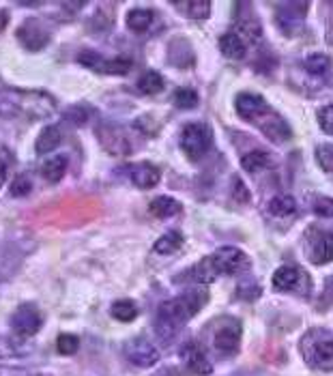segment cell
<instances>
[{
    "mask_svg": "<svg viewBox=\"0 0 333 376\" xmlns=\"http://www.w3.org/2000/svg\"><path fill=\"white\" fill-rule=\"evenodd\" d=\"M235 108L243 120L256 125V127L271 142L282 144L290 138V127L286 125V120L271 106H269L260 95L239 93L235 99Z\"/></svg>",
    "mask_w": 333,
    "mask_h": 376,
    "instance_id": "6da1fadb",
    "label": "cell"
},
{
    "mask_svg": "<svg viewBox=\"0 0 333 376\" xmlns=\"http://www.w3.org/2000/svg\"><path fill=\"white\" fill-rule=\"evenodd\" d=\"M209 301V292L206 290H187L181 297H174L170 301H165L159 307L157 314V336L163 340H170L174 333L183 327V323H187L190 319H194L198 312L202 310V305Z\"/></svg>",
    "mask_w": 333,
    "mask_h": 376,
    "instance_id": "7a4b0ae2",
    "label": "cell"
},
{
    "mask_svg": "<svg viewBox=\"0 0 333 376\" xmlns=\"http://www.w3.org/2000/svg\"><path fill=\"white\" fill-rule=\"evenodd\" d=\"M56 101L44 91H19L7 89L0 93V116H28V118H46L54 114Z\"/></svg>",
    "mask_w": 333,
    "mask_h": 376,
    "instance_id": "3957f363",
    "label": "cell"
},
{
    "mask_svg": "<svg viewBox=\"0 0 333 376\" xmlns=\"http://www.w3.org/2000/svg\"><path fill=\"white\" fill-rule=\"evenodd\" d=\"M301 352L312 368L325 372L333 370V336L325 329H312L301 342Z\"/></svg>",
    "mask_w": 333,
    "mask_h": 376,
    "instance_id": "277c9868",
    "label": "cell"
},
{
    "mask_svg": "<svg viewBox=\"0 0 333 376\" xmlns=\"http://www.w3.org/2000/svg\"><path fill=\"white\" fill-rule=\"evenodd\" d=\"M213 146V132L204 123H190L181 132V149L190 159H200Z\"/></svg>",
    "mask_w": 333,
    "mask_h": 376,
    "instance_id": "5b68a950",
    "label": "cell"
},
{
    "mask_svg": "<svg viewBox=\"0 0 333 376\" xmlns=\"http://www.w3.org/2000/svg\"><path fill=\"white\" fill-rule=\"evenodd\" d=\"M78 62H80V65L89 67V69H95V71H101V73H110V75H125V73H129V69H132V60L129 58L116 56L112 60H106L93 50H82L78 54Z\"/></svg>",
    "mask_w": 333,
    "mask_h": 376,
    "instance_id": "8992f818",
    "label": "cell"
},
{
    "mask_svg": "<svg viewBox=\"0 0 333 376\" xmlns=\"http://www.w3.org/2000/svg\"><path fill=\"white\" fill-rule=\"evenodd\" d=\"M241 342V323L237 319H222L213 331V346L222 355L237 352Z\"/></svg>",
    "mask_w": 333,
    "mask_h": 376,
    "instance_id": "52a82bcc",
    "label": "cell"
},
{
    "mask_svg": "<svg viewBox=\"0 0 333 376\" xmlns=\"http://www.w3.org/2000/svg\"><path fill=\"white\" fill-rule=\"evenodd\" d=\"M211 262H213L215 274H222V276H235L249 265L245 252H241V249L235 245L219 247L217 252L211 256Z\"/></svg>",
    "mask_w": 333,
    "mask_h": 376,
    "instance_id": "ba28073f",
    "label": "cell"
},
{
    "mask_svg": "<svg viewBox=\"0 0 333 376\" xmlns=\"http://www.w3.org/2000/svg\"><path fill=\"white\" fill-rule=\"evenodd\" d=\"M305 241V249H307V258L314 265H327L333 262V233H325V231H312Z\"/></svg>",
    "mask_w": 333,
    "mask_h": 376,
    "instance_id": "9c48e42d",
    "label": "cell"
},
{
    "mask_svg": "<svg viewBox=\"0 0 333 376\" xmlns=\"http://www.w3.org/2000/svg\"><path fill=\"white\" fill-rule=\"evenodd\" d=\"M17 41L22 44L28 52H39L50 44V33L41 26L37 19H26L24 24L17 28Z\"/></svg>",
    "mask_w": 333,
    "mask_h": 376,
    "instance_id": "30bf717a",
    "label": "cell"
},
{
    "mask_svg": "<svg viewBox=\"0 0 333 376\" xmlns=\"http://www.w3.org/2000/svg\"><path fill=\"white\" fill-rule=\"evenodd\" d=\"M41 325H44V319H41L39 310L33 307V305L17 307L13 312V316H11L13 331L17 333V336H22V338H30V336H35V333H39Z\"/></svg>",
    "mask_w": 333,
    "mask_h": 376,
    "instance_id": "8fae6325",
    "label": "cell"
},
{
    "mask_svg": "<svg viewBox=\"0 0 333 376\" xmlns=\"http://www.w3.org/2000/svg\"><path fill=\"white\" fill-rule=\"evenodd\" d=\"M97 138L110 155H127L132 151L127 136H125V132L116 127V125H101L97 129Z\"/></svg>",
    "mask_w": 333,
    "mask_h": 376,
    "instance_id": "7c38bea8",
    "label": "cell"
},
{
    "mask_svg": "<svg viewBox=\"0 0 333 376\" xmlns=\"http://www.w3.org/2000/svg\"><path fill=\"white\" fill-rule=\"evenodd\" d=\"M125 355H127L129 364L138 366V368H151L157 364L159 359V352L157 348L147 342L144 338H134L127 342V346H125Z\"/></svg>",
    "mask_w": 333,
    "mask_h": 376,
    "instance_id": "4fadbf2b",
    "label": "cell"
},
{
    "mask_svg": "<svg viewBox=\"0 0 333 376\" xmlns=\"http://www.w3.org/2000/svg\"><path fill=\"white\" fill-rule=\"evenodd\" d=\"M241 7H243L245 13H241V11L237 9L235 26H237V30H239L247 41H252V44H256V41H260V37H262V26H260L258 17H256L254 11H252V5L241 3Z\"/></svg>",
    "mask_w": 333,
    "mask_h": 376,
    "instance_id": "5bb4252c",
    "label": "cell"
},
{
    "mask_svg": "<svg viewBox=\"0 0 333 376\" xmlns=\"http://www.w3.org/2000/svg\"><path fill=\"white\" fill-rule=\"evenodd\" d=\"M129 177L132 183L140 187V190H151V187H155L161 181V170L151 161H140L129 168Z\"/></svg>",
    "mask_w": 333,
    "mask_h": 376,
    "instance_id": "9a60e30c",
    "label": "cell"
},
{
    "mask_svg": "<svg viewBox=\"0 0 333 376\" xmlns=\"http://www.w3.org/2000/svg\"><path fill=\"white\" fill-rule=\"evenodd\" d=\"M183 359H185L187 368L198 376H209L213 372V364L204 355V350L196 344H187L183 348Z\"/></svg>",
    "mask_w": 333,
    "mask_h": 376,
    "instance_id": "2e32d148",
    "label": "cell"
},
{
    "mask_svg": "<svg viewBox=\"0 0 333 376\" xmlns=\"http://www.w3.org/2000/svg\"><path fill=\"white\" fill-rule=\"evenodd\" d=\"M301 280H307L305 271H301L297 267H290V265L280 267L273 274V286L278 290H297Z\"/></svg>",
    "mask_w": 333,
    "mask_h": 376,
    "instance_id": "e0dca14e",
    "label": "cell"
},
{
    "mask_svg": "<svg viewBox=\"0 0 333 376\" xmlns=\"http://www.w3.org/2000/svg\"><path fill=\"white\" fill-rule=\"evenodd\" d=\"M62 142V132L58 125H48V127L41 129L37 142H35V149L37 153L46 155V153H52L54 149H58V144Z\"/></svg>",
    "mask_w": 333,
    "mask_h": 376,
    "instance_id": "ac0fdd59",
    "label": "cell"
},
{
    "mask_svg": "<svg viewBox=\"0 0 333 376\" xmlns=\"http://www.w3.org/2000/svg\"><path fill=\"white\" fill-rule=\"evenodd\" d=\"M219 50L226 58H233V60H241L247 52L245 41L239 33H226L219 39Z\"/></svg>",
    "mask_w": 333,
    "mask_h": 376,
    "instance_id": "d6986e66",
    "label": "cell"
},
{
    "mask_svg": "<svg viewBox=\"0 0 333 376\" xmlns=\"http://www.w3.org/2000/svg\"><path fill=\"white\" fill-rule=\"evenodd\" d=\"M149 211H151L155 217L165 220V217L177 215V213L181 211V204H179V200H174V198H170V196H157V198L151 200Z\"/></svg>",
    "mask_w": 333,
    "mask_h": 376,
    "instance_id": "ffe728a7",
    "label": "cell"
},
{
    "mask_svg": "<svg viewBox=\"0 0 333 376\" xmlns=\"http://www.w3.org/2000/svg\"><path fill=\"white\" fill-rule=\"evenodd\" d=\"M65 170H67V157L65 155H54L41 165V174H44V179L50 183H58L62 177H65Z\"/></svg>",
    "mask_w": 333,
    "mask_h": 376,
    "instance_id": "44dd1931",
    "label": "cell"
},
{
    "mask_svg": "<svg viewBox=\"0 0 333 376\" xmlns=\"http://www.w3.org/2000/svg\"><path fill=\"white\" fill-rule=\"evenodd\" d=\"M153 17H155V13L151 9H132L127 13V28L134 33L149 30L153 24Z\"/></svg>",
    "mask_w": 333,
    "mask_h": 376,
    "instance_id": "7402d4cb",
    "label": "cell"
},
{
    "mask_svg": "<svg viewBox=\"0 0 333 376\" xmlns=\"http://www.w3.org/2000/svg\"><path fill=\"white\" fill-rule=\"evenodd\" d=\"M110 314L120 323H132L138 316V305L132 299H118L112 303Z\"/></svg>",
    "mask_w": 333,
    "mask_h": 376,
    "instance_id": "603a6c76",
    "label": "cell"
},
{
    "mask_svg": "<svg viewBox=\"0 0 333 376\" xmlns=\"http://www.w3.org/2000/svg\"><path fill=\"white\" fill-rule=\"evenodd\" d=\"M181 245H183V237H181V233H165L163 237H159V239L155 241L153 249H155L157 254H161V256H168V254L179 252Z\"/></svg>",
    "mask_w": 333,
    "mask_h": 376,
    "instance_id": "cb8c5ba5",
    "label": "cell"
},
{
    "mask_svg": "<svg viewBox=\"0 0 333 376\" xmlns=\"http://www.w3.org/2000/svg\"><path fill=\"white\" fill-rule=\"evenodd\" d=\"M138 91L142 95H157L163 91V78L157 71H147L142 73L138 80Z\"/></svg>",
    "mask_w": 333,
    "mask_h": 376,
    "instance_id": "d4e9b609",
    "label": "cell"
},
{
    "mask_svg": "<svg viewBox=\"0 0 333 376\" xmlns=\"http://www.w3.org/2000/svg\"><path fill=\"white\" fill-rule=\"evenodd\" d=\"M271 163V159H269V155L264 153V151H252V153H247V155H243L241 157V165H243V170H247V172H260V170H264L267 165Z\"/></svg>",
    "mask_w": 333,
    "mask_h": 376,
    "instance_id": "484cf974",
    "label": "cell"
},
{
    "mask_svg": "<svg viewBox=\"0 0 333 376\" xmlns=\"http://www.w3.org/2000/svg\"><path fill=\"white\" fill-rule=\"evenodd\" d=\"M179 9L185 11L187 17L192 19H204L211 15V3L209 0H192V3H177Z\"/></svg>",
    "mask_w": 333,
    "mask_h": 376,
    "instance_id": "4316f807",
    "label": "cell"
},
{
    "mask_svg": "<svg viewBox=\"0 0 333 376\" xmlns=\"http://www.w3.org/2000/svg\"><path fill=\"white\" fill-rule=\"evenodd\" d=\"M297 208V202L293 196H286V194H280L276 198H271V202H269V211H271L273 215L278 217H286L290 213H295Z\"/></svg>",
    "mask_w": 333,
    "mask_h": 376,
    "instance_id": "83f0119b",
    "label": "cell"
},
{
    "mask_svg": "<svg viewBox=\"0 0 333 376\" xmlns=\"http://www.w3.org/2000/svg\"><path fill=\"white\" fill-rule=\"evenodd\" d=\"M190 276H185L187 280H194V282H204V284H209L213 282L215 278V269H213V262H211V256L209 258H204L198 267H194L192 271H187Z\"/></svg>",
    "mask_w": 333,
    "mask_h": 376,
    "instance_id": "f1b7e54d",
    "label": "cell"
},
{
    "mask_svg": "<svg viewBox=\"0 0 333 376\" xmlns=\"http://www.w3.org/2000/svg\"><path fill=\"white\" fill-rule=\"evenodd\" d=\"M329 67H331V58L325 54H312L305 58V69L312 75H323L329 71Z\"/></svg>",
    "mask_w": 333,
    "mask_h": 376,
    "instance_id": "f546056e",
    "label": "cell"
},
{
    "mask_svg": "<svg viewBox=\"0 0 333 376\" xmlns=\"http://www.w3.org/2000/svg\"><path fill=\"white\" fill-rule=\"evenodd\" d=\"M172 99H174V106L183 108V110L196 108V103H198V95H196L194 89H179Z\"/></svg>",
    "mask_w": 333,
    "mask_h": 376,
    "instance_id": "4dcf8cb0",
    "label": "cell"
},
{
    "mask_svg": "<svg viewBox=\"0 0 333 376\" xmlns=\"http://www.w3.org/2000/svg\"><path fill=\"white\" fill-rule=\"evenodd\" d=\"M80 348V340L73 333H60L58 340H56V350L60 355H75Z\"/></svg>",
    "mask_w": 333,
    "mask_h": 376,
    "instance_id": "1f68e13d",
    "label": "cell"
},
{
    "mask_svg": "<svg viewBox=\"0 0 333 376\" xmlns=\"http://www.w3.org/2000/svg\"><path fill=\"white\" fill-rule=\"evenodd\" d=\"M316 159L325 172L333 174V144H321L316 149Z\"/></svg>",
    "mask_w": 333,
    "mask_h": 376,
    "instance_id": "d6a6232c",
    "label": "cell"
},
{
    "mask_svg": "<svg viewBox=\"0 0 333 376\" xmlns=\"http://www.w3.org/2000/svg\"><path fill=\"white\" fill-rule=\"evenodd\" d=\"M65 118L73 125H78V127H82V125H87L89 118H91V110L84 108V106H71L67 112H65Z\"/></svg>",
    "mask_w": 333,
    "mask_h": 376,
    "instance_id": "836d02e7",
    "label": "cell"
},
{
    "mask_svg": "<svg viewBox=\"0 0 333 376\" xmlns=\"http://www.w3.org/2000/svg\"><path fill=\"white\" fill-rule=\"evenodd\" d=\"M30 190H33V183H30V179L28 177H24V174H19L13 183H11V196H15V198H24V196H28L30 194Z\"/></svg>",
    "mask_w": 333,
    "mask_h": 376,
    "instance_id": "e575fe53",
    "label": "cell"
},
{
    "mask_svg": "<svg viewBox=\"0 0 333 376\" xmlns=\"http://www.w3.org/2000/svg\"><path fill=\"white\" fill-rule=\"evenodd\" d=\"M312 211L321 217H333V198H327V196H318L312 202Z\"/></svg>",
    "mask_w": 333,
    "mask_h": 376,
    "instance_id": "d590c367",
    "label": "cell"
},
{
    "mask_svg": "<svg viewBox=\"0 0 333 376\" xmlns=\"http://www.w3.org/2000/svg\"><path fill=\"white\" fill-rule=\"evenodd\" d=\"M316 118H318V125L323 127V132L333 136V106H323L318 110Z\"/></svg>",
    "mask_w": 333,
    "mask_h": 376,
    "instance_id": "8d00e7d4",
    "label": "cell"
},
{
    "mask_svg": "<svg viewBox=\"0 0 333 376\" xmlns=\"http://www.w3.org/2000/svg\"><path fill=\"white\" fill-rule=\"evenodd\" d=\"M233 192H235V198H237L239 202H247V200H249V192L245 190V185H243L239 179H235V190H233Z\"/></svg>",
    "mask_w": 333,
    "mask_h": 376,
    "instance_id": "74e56055",
    "label": "cell"
},
{
    "mask_svg": "<svg viewBox=\"0 0 333 376\" xmlns=\"http://www.w3.org/2000/svg\"><path fill=\"white\" fill-rule=\"evenodd\" d=\"M325 297L333 303V278H329V280L325 282Z\"/></svg>",
    "mask_w": 333,
    "mask_h": 376,
    "instance_id": "f35d334b",
    "label": "cell"
},
{
    "mask_svg": "<svg viewBox=\"0 0 333 376\" xmlns=\"http://www.w3.org/2000/svg\"><path fill=\"white\" fill-rule=\"evenodd\" d=\"M7 163L3 161V159H0V187H3L5 185V181H7Z\"/></svg>",
    "mask_w": 333,
    "mask_h": 376,
    "instance_id": "ab89813d",
    "label": "cell"
},
{
    "mask_svg": "<svg viewBox=\"0 0 333 376\" xmlns=\"http://www.w3.org/2000/svg\"><path fill=\"white\" fill-rule=\"evenodd\" d=\"M9 26V13L7 11H0V33Z\"/></svg>",
    "mask_w": 333,
    "mask_h": 376,
    "instance_id": "60d3db41",
    "label": "cell"
},
{
    "mask_svg": "<svg viewBox=\"0 0 333 376\" xmlns=\"http://www.w3.org/2000/svg\"><path fill=\"white\" fill-rule=\"evenodd\" d=\"M33 376H50V374H33Z\"/></svg>",
    "mask_w": 333,
    "mask_h": 376,
    "instance_id": "b9f144b4",
    "label": "cell"
}]
</instances>
